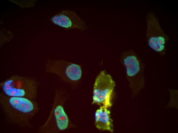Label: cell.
Wrapping results in <instances>:
<instances>
[{
  "mask_svg": "<svg viewBox=\"0 0 178 133\" xmlns=\"http://www.w3.org/2000/svg\"><path fill=\"white\" fill-rule=\"evenodd\" d=\"M0 104L6 121L21 127L31 126V120L39 110L37 102L27 98L0 95Z\"/></svg>",
  "mask_w": 178,
  "mask_h": 133,
  "instance_id": "obj_1",
  "label": "cell"
},
{
  "mask_svg": "<svg viewBox=\"0 0 178 133\" xmlns=\"http://www.w3.org/2000/svg\"><path fill=\"white\" fill-rule=\"evenodd\" d=\"M120 61L125 67L127 78L132 93L134 95H137L145 86L144 64L136 53L132 50L123 52Z\"/></svg>",
  "mask_w": 178,
  "mask_h": 133,
  "instance_id": "obj_2",
  "label": "cell"
},
{
  "mask_svg": "<svg viewBox=\"0 0 178 133\" xmlns=\"http://www.w3.org/2000/svg\"><path fill=\"white\" fill-rule=\"evenodd\" d=\"M3 93L10 97H21L35 99L37 84L34 80L19 76H13L1 84Z\"/></svg>",
  "mask_w": 178,
  "mask_h": 133,
  "instance_id": "obj_3",
  "label": "cell"
},
{
  "mask_svg": "<svg viewBox=\"0 0 178 133\" xmlns=\"http://www.w3.org/2000/svg\"><path fill=\"white\" fill-rule=\"evenodd\" d=\"M146 36L148 45L161 57L165 55L169 37L164 32L154 13L148 12L146 17Z\"/></svg>",
  "mask_w": 178,
  "mask_h": 133,
  "instance_id": "obj_4",
  "label": "cell"
},
{
  "mask_svg": "<svg viewBox=\"0 0 178 133\" xmlns=\"http://www.w3.org/2000/svg\"><path fill=\"white\" fill-rule=\"evenodd\" d=\"M63 93L57 91L49 116L45 124L39 127L40 133H58L66 129L69 120L62 106Z\"/></svg>",
  "mask_w": 178,
  "mask_h": 133,
  "instance_id": "obj_5",
  "label": "cell"
},
{
  "mask_svg": "<svg viewBox=\"0 0 178 133\" xmlns=\"http://www.w3.org/2000/svg\"><path fill=\"white\" fill-rule=\"evenodd\" d=\"M115 86L111 76L105 71H101L97 76L94 85L92 104L108 108L110 107L111 95Z\"/></svg>",
  "mask_w": 178,
  "mask_h": 133,
  "instance_id": "obj_6",
  "label": "cell"
},
{
  "mask_svg": "<svg viewBox=\"0 0 178 133\" xmlns=\"http://www.w3.org/2000/svg\"><path fill=\"white\" fill-rule=\"evenodd\" d=\"M50 62L47 66L48 71L56 74L66 81L75 83L81 78L82 70L77 64L61 60Z\"/></svg>",
  "mask_w": 178,
  "mask_h": 133,
  "instance_id": "obj_7",
  "label": "cell"
},
{
  "mask_svg": "<svg viewBox=\"0 0 178 133\" xmlns=\"http://www.w3.org/2000/svg\"><path fill=\"white\" fill-rule=\"evenodd\" d=\"M50 21L66 30L75 29L83 31L87 29L85 21L72 10H62L52 17Z\"/></svg>",
  "mask_w": 178,
  "mask_h": 133,
  "instance_id": "obj_8",
  "label": "cell"
},
{
  "mask_svg": "<svg viewBox=\"0 0 178 133\" xmlns=\"http://www.w3.org/2000/svg\"><path fill=\"white\" fill-rule=\"evenodd\" d=\"M108 108L102 106L96 110L95 114V125L100 130H107L113 132L112 120L110 118V112Z\"/></svg>",
  "mask_w": 178,
  "mask_h": 133,
  "instance_id": "obj_9",
  "label": "cell"
}]
</instances>
